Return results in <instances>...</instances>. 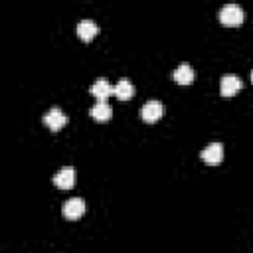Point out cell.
<instances>
[{"label": "cell", "instance_id": "cell-10", "mask_svg": "<svg viewBox=\"0 0 253 253\" xmlns=\"http://www.w3.org/2000/svg\"><path fill=\"white\" fill-rule=\"evenodd\" d=\"M97 34H99V26H97L93 20H81V22L77 24V36H79L83 42H91Z\"/></svg>", "mask_w": 253, "mask_h": 253}, {"label": "cell", "instance_id": "cell-13", "mask_svg": "<svg viewBox=\"0 0 253 253\" xmlns=\"http://www.w3.org/2000/svg\"><path fill=\"white\" fill-rule=\"evenodd\" d=\"M251 83H253V71H251Z\"/></svg>", "mask_w": 253, "mask_h": 253}, {"label": "cell", "instance_id": "cell-6", "mask_svg": "<svg viewBox=\"0 0 253 253\" xmlns=\"http://www.w3.org/2000/svg\"><path fill=\"white\" fill-rule=\"evenodd\" d=\"M243 87V81L237 77V75H223L221 81H219V93L221 97H233L239 89Z\"/></svg>", "mask_w": 253, "mask_h": 253}, {"label": "cell", "instance_id": "cell-9", "mask_svg": "<svg viewBox=\"0 0 253 253\" xmlns=\"http://www.w3.org/2000/svg\"><path fill=\"white\" fill-rule=\"evenodd\" d=\"M113 95L121 101H128L132 99L134 95V85L128 81V79H119L115 85H113Z\"/></svg>", "mask_w": 253, "mask_h": 253}, {"label": "cell", "instance_id": "cell-11", "mask_svg": "<svg viewBox=\"0 0 253 253\" xmlns=\"http://www.w3.org/2000/svg\"><path fill=\"white\" fill-rule=\"evenodd\" d=\"M113 93V85L107 81V79H97L93 85H91V95L97 99V101H107Z\"/></svg>", "mask_w": 253, "mask_h": 253}, {"label": "cell", "instance_id": "cell-2", "mask_svg": "<svg viewBox=\"0 0 253 253\" xmlns=\"http://www.w3.org/2000/svg\"><path fill=\"white\" fill-rule=\"evenodd\" d=\"M43 125L49 128V130H61L65 125H67V115L61 111V109H57V107H53V109H49L45 115H43Z\"/></svg>", "mask_w": 253, "mask_h": 253}, {"label": "cell", "instance_id": "cell-3", "mask_svg": "<svg viewBox=\"0 0 253 253\" xmlns=\"http://www.w3.org/2000/svg\"><path fill=\"white\" fill-rule=\"evenodd\" d=\"M164 115V105L160 101H148L140 109V119L144 123H156Z\"/></svg>", "mask_w": 253, "mask_h": 253}, {"label": "cell", "instance_id": "cell-4", "mask_svg": "<svg viewBox=\"0 0 253 253\" xmlns=\"http://www.w3.org/2000/svg\"><path fill=\"white\" fill-rule=\"evenodd\" d=\"M200 158L206 162V164H219L223 160V144L221 142H210L202 152H200Z\"/></svg>", "mask_w": 253, "mask_h": 253}, {"label": "cell", "instance_id": "cell-1", "mask_svg": "<svg viewBox=\"0 0 253 253\" xmlns=\"http://www.w3.org/2000/svg\"><path fill=\"white\" fill-rule=\"evenodd\" d=\"M217 18L223 26H239L243 22L245 14H243V8L239 4H225L217 12Z\"/></svg>", "mask_w": 253, "mask_h": 253}, {"label": "cell", "instance_id": "cell-7", "mask_svg": "<svg viewBox=\"0 0 253 253\" xmlns=\"http://www.w3.org/2000/svg\"><path fill=\"white\" fill-rule=\"evenodd\" d=\"M61 211H63V215H65L67 219H79V217L85 213V202H83L81 198H69V200L63 204Z\"/></svg>", "mask_w": 253, "mask_h": 253}, {"label": "cell", "instance_id": "cell-12", "mask_svg": "<svg viewBox=\"0 0 253 253\" xmlns=\"http://www.w3.org/2000/svg\"><path fill=\"white\" fill-rule=\"evenodd\" d=\"M89 115H91L95 121L105 123V121H109V119H111L113 109L109 107V103H107V101H97V103H95V105L89 109Z\"/></svg>", "mask_w": 253, "mask_h": 253}, {"label": "cell", "instance_id": "cell-8", "mask_svg": "<svg viewBox=\"0 0 253 253\" xmlns=\"http://www.w3.org/2000/svg\"><path fill=\"white\" fill-rule=\"evenodd\" d=\"M194 77H196V73H194V67H192L190 63H180V65L172 71V79H174L176 83H180V85H190V83H194Z\"/></svg>", "mask_w": 253, "mask_h": 253}, {"label": "cell", "instance_id": "cell-5", "mask_svg": "<svg viewBox=\"0 0 253 253\" xmlns=\"http://www.w3.org/2000/svg\"><path fill=\"white\" fill-rule=\"evenodd\" d=\"M53 184L61 190H69L75 184V168L73 166H63L53 174Z\"/></svg>", "mask_w": 253, "mask_h": 253}]
</instances>
